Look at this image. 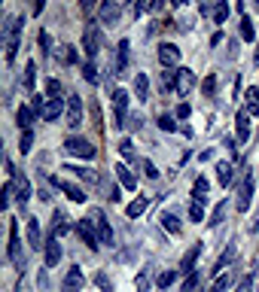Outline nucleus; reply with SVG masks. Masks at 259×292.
I'll return each instance as SVG.
<instances>
[{"instance_id": "19", "label": "nucleus", "mask_w": 259, "mask_h": 292, "mask_svg": "<svg viewBox=\"0 0 259 292\" xmlns=\"http://www.w3.org/2000/svg\"><path fill=\"white\" fill-rule=\"evenodd\" d=\"M116 180H119V183H122V189H128V192H134V189H137V177H134V174H131V168H128V165H122V161L116 165Z\"/></svg>"}, {"instance_id": "41", "label": "nucleus", "mask_w": 259, "mask_h": 292, "mask_svg": "<svg viewBox=\"0 0 259 292\" xmlns=\"http://www.w3.org/2000/svg\"><path fill=\"white\" fill-rule=\"evenodd\" d=\"M229 283H232V277H229V274H220V277L214 280V286H211L208 292H226V289H229Z\"/></svg>"}, {"instance_id": "17", "label": "nucleus", "mask_w": 259, "mask_h": 292, "mask_svg": "<svg viewBox=\"0 0 259 292\" xmlns=\"http://www.w3.org/2000/svg\"><path fill=\"white\" fill-rule=\"evenodd\" d=\"M27 244H31V250H40L43 247V229H40V219L37 216H27Z\"/></svg>"}, {"instance_id": "43", "label": "nucleus", "mask_w": 259, "mask_h": 292, "mask_svg": "<svg viewBox=\"0 0 259 292\" xmlns=\"http://www.w3.org/2000/svg\"><path fill=\"white\" fill-rule=\"evenodd\" d=\"M31 146H34V134H31V128H27V131H21V140H18V149H21V152H31Z\"/></svg>"}, {"instance_id": "6", "label": "nucleus", "mask_w": 259, "mask_h": 292, "mask_svg": "<svg viewBox=\"0 0 259 292\" xmlns=\"http://www.w3.org/2000/svg\"><path fill=\"white\" fill-rule=\"evenodd\" d=\"M177 76H174V91L180 94V98H186L192 88H195V70H189V67H180V70H174Z\"/></svg>"}, {"instance_id": "42", "label": "nucleus", "mask_w": 259, "mask_h": 292, "mask_svg": "<svg viewBox=\"0 0 259 292\" xmlns=\"http://www.w3.org/2000/svg\"><path fill=\"white\" fill-rule=\"evenodd\" d=\"M174 119H177V116L162 113V116H159V128H162V131H174V128H177V122H174Z\"/></svg>"}, {"instance_id": "4", "label": "nucleus", "mask_w": 259, "mask_h": 292, "mask_svg": "<svg viewBox=\"0 0 259 292\" xmlns=\"http://www.w3.org/2000/svg\"><path fill=\"white\" fill-rule=\"evenodd\" d=\"M6 256L15 268H24V256H21V241H18V222L9 219V247H6Z\"/></svg>"}, {"instance_id": "7", "label": "nucleus", "mask_w": 259, "mask_h": 292, "mask_svg": "<svg viewBox=\"0 0 259 292\" xmlns=\"http://www.w3.org/2000/svg\"><path fill=\"white\" fill-rule=\"evenodd\" d=\"M113 113H116V125H128V91L125 88H113Z\"/></svg>"}, {"instance_id": "14", "label": "nucleus", "mask_w": 259, "mask_h": 292, "mask_svg": "<svg viewBox=\"0 0 259 292\" xmlns=\"http://www.w3.org/2000/svg\"><path fill=\"white\" fill-rule=\"evenodd\" d=\"M250 113L247 110H238V116H235V137H238V143H247L250 140Z\"/></svg>"}, {"instance_id": "23", "label": "nucleus", "mask_w": 259, "mask_h": 292, "mask_svg": "<svg viewBox=\"0 0 259 292\" xmlns=\"http://www.w3.org/2000/svg\"><path fill=\"white\" fill-rule=\"evenodd\" d=\"M64 171H73V174H76L79 180H85V183H95V186L101 183V177H98V174H95L92 168H79V165H64Z\"/></svg>"}, {"instance_id": "25", "label": "nucleus", "mask_w": 259, "mask_h": 292, "mask_svg": "<svg viewBox=\"0 0 259 292\" xmlns=\"http://www.w3.org/2000/svg\"><path fill=\"white\" fill-rule=\"evenodd\" d=\"M244 104H247V113H250V116H259V88L250 85V88L244 91Z\"/></svg>"}, {"instance_id": "46", "label": "nucleus", "mask_w": 259, "mask_h": 292, "mask_svg": "<svg viewBox=\"0 0 259 292\" xmlns=\"http://www.w3.org/2000/svg\"><path fill=\"white\" fill-rule=\"evenodd\" d=\"M95 283L101 286V292H113V286H110V280H107V274H95Z\"/></svg>"}, {"instance_id": "52", "label": "nucleus", "mask_w": 259, "mask_h": 292, "mask_svg": "<svg viewBox=\"0 0 259 292\" xmlns=\"http://www.w3.org/2000/svg\"><path fill=\"white\" fill-rule=\"evenodd\" d=\"M223 216H226V204H220V207L214 210V219H211V225H220V222H223Z\"/></svg>"}, {"instance_id": "57", "label": "nucleus", "mask_w": 259, "mask_h": 292, "mask_svg": "<svg viewBox=\"0 0 259 292\" xmlns=\"http://www.w3.org/2000/svg\"><path fill=\"white\" fill-rule=\"evenodd\" d=\"M43 6H46V0H34V15H40V12H43Z\"/></svg>"}, {"instance_id": "47", "label": "nucleus", "mask_w": 259, "mask_h": 292, "mask_svg": "<svg viewBox=\"0 0 259 292\" xmlns=\"http://www.w3.org/2000/svg\"><path fill=\"white\" fill-rule=\"evenodd\" d=\"M140 168H143V174H147L150 180H156V177H159V171H156V165H153V161H140Z\"/></svg>"}, {"instance_id": "10", "label": "nucleus", "mask_w": 259, "mask_h": 292, "mask_svg": "<svg viewBox=\"0 0 259 292\" xmlns=\"http://www.w3.org/2000/svg\"><path fill=\"white\" fill-rule=\"evenodd\" d=\"M119 15H122V9H119L116 0H101V6H98V18H101V24H116Z\"/></svg>"}, {"instance_id": "59", "label": "nucleus", "mask_w": 259, "mask_h": 292, "mask_svg": "<svg viewBox=\"0 0 259 292\" xmlns=\"http://www.w3.org/2000/svg\"><path fill=\"white\" fill-rule=\"evenodd\" d=\"M18 292H27V283H24V280H18Z\"/></svg>"}, {"instance_id": "29", "label": "nucleus", "mask_w": 259, "mask_h": 292, "mask_svg": "<svg viewBox=\"0 0 259 292\" xmlns=\"http://www.w3.org/2000/svg\"><path fill=\"white\" fill-rule=\"evenodd\" d=\"M15 119H18V125H21V131H27V128L34 125V107H18V113H15Z\"/></svg>"}, {"instance_id": "5", "label": "nucleus", "mask_w": 259, "mask_h": 292, "mask_svg": "<svg viewBox=\"0 0 259 292\" xmlns=\"http://www.w3.org/2000/svg\"><path fill=\"white\" fill-rule=\"evenodd\" d=\"M64 149H67L70 155H76V158H89V161L98 155V149H95L85 137H67V140H64Z\"/></svg>"}, {"instance_id": "34", "label": "nucleus", "mask_w": 259, "mask_h": 292, "mask_svg": "<svg viewBox=\"0 0 259 292\" xmlns=\"http://www.w3.org/2000/svg\"><path fill=\"white\" fill-rule=\"evenodd\" d=\"M241 37H244L247 43H253V40H256V30H253V21H250L247 15L241 18Z\"/></svg>"}, {"instance_id": "56", "label": "nucleus", "mask_w": 259, "mask_h": 292, "mask_svg": "<svg viewBox=\"0 0 259 292\" xmlns=\"http://www.w3.org/2000/svg\"><path fill=\"white\" fill-rule=\"evenodd\" d=\"M128 128L137 131V128H140V116H131V119H128Z\"/></svg>"}, {"instance_id": "27", "label": "nucleus", "mask_w": 259, "mask_h": 292, "mask_svg": "<svg viewBox=\"0 0 259 292\" xmlns=\"http://www.w3.org/2000/svg\"><path fill=\"white\" fill-rule=\"evenodd\" d=\"M70 225H67V213L64 210H55V222H52V238H61L64 232H67Z\"/></svg>"}, {"instance_id": "58", "label": "nucleus", "mask_w": 259, "mask_h": 292, "mask_svg": "<svg viewBox=\"0 0 259 292\" xmlns=\"http://www.w3.org/2000/svg\"><path fill=\"white\" fill-rule=\"evenodd\" d=\"M79 6H82V9H85V12H89V9H92V6H95V0H79Z\"/></svg>"}, {"instance_id": "13", "label": "nucleus", "mask_w": 259, "mask_h": 292, "mask_svg": "<svg viewBox=\"0 0 259 292\" xmlns=\"http://www.w3.org/2000/svg\"><path fill=\"white\" fill-rule=\"evenodd\" d=\"M49 183H52L55 189H61L73 204H85V192H82L79 186H73V183H67V180H58V177H55V180H49Z\"/></svg>"}, {"instance_id": "2", "label": "nucleus", "mask_w": 259, "mask_h": 292, "mask_svg": "<svg viewBox=\"0 0 259 292\" xmlns=\"http://www.w3.org/2000/svg\"><path fill=\"white\" fill-rule=\"evenodd\" d=\"M6 174H9V180H12V186H15V201L18 204H27L31 201V180L21 174V171H15V165L12 161H6Z\"/></svg>"}, {"instance_id": "35", "label": "nucleus", "mask_w": 259, "mask_h": 292, "mask_svg": "<svg viewBox=\"0 0 259 292\" xmlns=\"http://www.w3.org/2000/svg\"><path fill=\"white\" fill-rule=\"evenodd\" d=\"M82 76H85V82H92V85H98L101 82V76H98V67L89 61V64H82Z\"/></svg>"}, {"instance_id": "50", "label": "nucleus", "mask_w": 259, "mask_h": 292, "mask_svg": "<svg viewBox=\"0 0 259 292\" xmlns=\"http://www.w3.org/2000/svg\"><path fill=\"white\" fill-rule=\"evenodd\" d=\"M24 88H34V61H31L27 70H24Z\"/></svg>"}, {"instance_id": "18", "label": "nucleus", "mask_w": 259, "mask_h": 292, "mask_svg": "<svg viewBox=\"0 0 259 292\" xmlns=\"http://www.w3.org/2000/svg\"><path fill=\"white\" fill-rule=\"evenodd\" d=\"M82 286H85L82 271H79V268H70V271H67V277H64V283H61V292H79Z\"/></svg>"}, {"instance_id": "63", "label": "nucleus", "mask_w": 259, "mask_h": 292, "mask_svg": "<svg viewBox=\"0 0 259 292\" xmlns=\"http://www.w3.org/2000/svg\"><path fill=\"white\" fill-rule=\"evenodd\" d=\"M256 292H259V289H256Z\"/></svg>"}, {"instance_id": "3", "label": "nucleus", "mask_w": 259, "mask_h": 292, "mask_svg": "<svg viewBox=\"0 0 259 292\" xmlns=\"http://www.w3.org/2000/svg\"><path fill=\"white\" fill-rule=\"evenodd\" d=\"M101 46H104L101 27H98V21H89V24H85V30H82V49H85V55H89V58H98Z\"/></svg>"}, {"instance_id": "32", "label": "nucleus", "mask_w": 259, "mask_h": 292, "mask_svg": "<svg viewBox=\"0 0 259 292\" xmlns=\"http://www.w3.org/2000/svg\"><path fill=\"white\" fill-rule=\"evenodd\" d=\"M226 18H229V0H217V3H214V21L223 24Z\"/></svg>"}, {"instance_id": "62", "label": "nucleus", "mask_w": 259, "mask_h": 292, "mask_svg": "<svg viewBox=\"0 0 259 292\" xmlns=\"http://www.w3.org/2000/svg\"><path fill=\"white\" fill-rule=\"evenodd\" d=\"M256 3H259V0H256Z\"/></svg>"}, {"instance_id": "9", "label": "nucleus", "mask_w": 259, "mask_h": 292, "mask_svg": "<svg viewBox=\"0 0 259 292\" xmlns=\"http://www.w3.org/2000/svg\"><path fill=\"white\" fill-rule=\"evenodd\" d=\"M73 229H76V235L85 241V247H89V250H98V244H101V241H98V232H95V222H92V216H89V219H79Z\"/></svg>"}, {"instance_id": "20", "label": "nucleus", "mask_w": 259, "mask_h": 292, "mask_svg": "<svg viewBox=\"0 0 259 292\" xmlns=\"http://www.w3.org/2000/svg\"><path fill=\"white\" fill-rule=\"evenodd\" d=\"M43 259H46V268H55L61 262V244H58V238H49V244L43 250Z\"/></svg>"}, {"instance_id": "24", "label": "nucleus", "mask_w": 259, "mask_h": 292, "mask_svg": "<svg viewBox=\"0 0 259 292\" xmlns=\"http://www.w3.org/2000/svg\"><path fill=\"white\" fill-rule=\"evenodd\" d=\"M235 256H238V247H235V244H229V247H226V253L217 259V265H214V274H220L223 268H229V265L235 262Z\"/></svg>"}, {"instance_id": "39", "label": "nucleus", "mask_w": 259, "mask_h": 292, "mask_svg": "<svg viewBox=\"0 0 259 292\" xmlns=\"http://www.w3.org/2000/svg\"><path fill=\"white\" fill-rule=\"evenodd\" d=\"M58 58H61L64 64H76V61H79V58H76V52H73L70 46H61V49H58Z\"/></svg>"}, {"instance_id": "53", "label": "nucleus", "mask_w": 259, "mask_h": 292, "mask_svg": "<svg viewBox=\"0 0 259 292\" xmlns=\"http://www.w3.org/2000/svg\"><path fill=\"white\" fill-rule=\"evenodd\" d=\"M137 292H150V277L147 274H137Z\"/></svg>"}, {"instance_id": "60", "label": "nucleus", "mask_w": 259, "mask_h": 292, "mask_svg": "<svg viewBox=\"0 0 259 292\" xmlns=\"http://www.w3.org/2000/svg\"><path fill=\"white\" fill-rule=\"evenodd\" d=\"M253 229H259V210H256V219H253Z\"/></svg>"}, {"instance_id": "8", "label": "nucleus", "mask_w": 259, "mask_h": 292, "mask_svg": "<svg viewBox=\"0 0 259 292\" xmlns=\"http://www.w3.org/2000/svg\"><path fill=\"white\" fill-rule=\"evenodd\" d=\"M92 222H95V232H98V241L110 247V244H113V225H110V219H107V216H104L101 210H95V213H92Z\"/></svg>"}, {"instance_id": "37", "label": "nucleus", "mask_w": 259, "mask_h": 292, "mask_svg": "<svg viewBox=\"0 0 259 292\" xmlns=\"http://www.w3.org/2000/svg\"><path fill=\"white\" fill-rule=\"evenodd\" d=\"M174 280H177V271H162V274L156 277V286H159V289H168Z\"/></svg>"}, {"instance_id": "44", "label": "nucleus", "mask_w": 259, "mask_h": 292, "mask_svg": "<svg viewBox=\"0 0 259 292\" xmlns=\"http://www.w3.org/2000/svg\"><path fill=\"white\" fill-rule=\"evenodd\" d=\"M189 216H192V222H202V219H205V207H202L198 201H192V204H189Z\"/></svg>"}, {"instance_id": "28", "label": "nucleus", "mask_w": 259, "mask_h": 292, "mask_svg": "<svg viewBox=\"0 0 259 292\" xmlns=\"http://www.w3.org/2000/svg\"><path fill=\"white\" fill-rule=\"evenodd\" d=\"M134 94H137L140 101H147V94H150V79H147V73H137V76H134Z\"/></svg>"}, {"instance_id": "55", "label": "nucleus", "mask_w": 259, "mask_h": 292, "mask_svg": "<svg viewBox=\"0 0 259 292\" xmlns=\"http://www.w3.org/2000/svg\"><path fill=\"white\" fill-rule=\"evenodd\" d=\"M165 9V0H150V12H162Z\"/></svg>"}, {"instance_id": "40", "label": "nucleus", "mask_w": 259, "mask_h": 292, "mask_svg": "<svg viewBox=\"0 0 259 292\" xmlns=\"http://www.w3.org/2000/svg\"><path fill=\"white\" fill-rule=\"evenodd\" d=\"M61 91H64V85L58 79H49L46 82V98H61Z\"/></svg>"}, {"instance_id": "26", "label": "nucleus", "mask_w": 259, "mask_h": 292, "mask_svg": "<svg viewBox=\"0 0 259 292\" xmlns=\"http://www.w3.org/2000/svg\"><path fill=\"white\" fill-rule=\"evenodd\" d=\"M232 177H235V168H232L229 161H220V165H217V180H220V186H229Z\"/></svg>"}, {"instance_id": "12", "label": "nucleus", "mask_w": 259, "mask_h": 292, "mask_svg": "<svg viewBox=\"0 0 259 292\" xmlns=\"http://www.w3.org/2000/svg\"><path fill=\"white\" fill-rule=\"evenodd\" d=\"M67 125L70 128H79L82 125V98L79 94H70L67 98Z\"/></svg>"}, {"instance_id": "1", "label": "nucleus", "mask_w": 259, "mask_h": 292, "mask_svg": "<svg viewBox=\"0 0 259 292\" xmlns=\"http://www.w3.org/2000/svg\"><path fill=\"white\" fill-rule=\"evenodd\" d=\"M21 30H24V18H21V15L9 18V24H6V30H3V43H6V61H9V64L15 61V55H18V49H21Z\"/></svg>"}, {"instance_id": "21", "label": "nucleus", "mask_w": 259, "mask_h": 292, "mask_svg": "<svg viewBox=\"0 0 259 292\" xmlns=\"http://www.w3.org/2000/svg\"><path fill=\"white\" fill-rule=\"evenodd\" d=\"M198 256H202V244H195V247L183 256V262H180V274H186V277H189V274H195V268H192V265L198 262Z\"/></svg>"}, {"instance_id": "16", "label": "nucleus", "mask_w": 259, "mask_h": 292, "mask_svg": "<svg viewBox=\"0 0 259 292\" xmlns=\"http://www.w3.org/2000/svg\"><path fill=\"white\" fill-rule=\"evenodd\" d=\"M61 113H67L64 98H49V101H46V110H43V119H46V122H55Z\"/></svg>"}, {"instance_id": "38", "label": "nucleus", "mask_w": 259, "mask_h": 292, "mask_svg": "<svg viewBox=\"0 0 259 292\" xmlns=\"http://www.w3.org/2000/svg\"><path fill=\"white\" fill-rule=\"evenodd\" d=\"M119 155L128 158V161H137V155H134V143H131V140H122V143H119Z\"/></svg>"}, {"instance_id": "54", "label": "nucleus", "mask_w": 259, "mask_h": 292, "mask_svg": "<svg viewBox=\"0 0 259 292\" xmlns=\"http://www.w3.org/2000/svg\"><path fill=\"white\" fill-rule=\"evenodd\" d=\"M31 107H34V113H40V116H43V110H46V104H43V98H40V94H34Z\"/></svg>"}, {"instance_id": "11", "label": "nucleus", "mask_w": 259, "mask_h": 292, "mask_svg": "<svg viewBox=\"0 0 259 292\" xmlns=\"http://www.w3.org/2000/svg\"><path fill=\"white\" fill-rule=\"evenodd\" d=\"M159 61L165 64V70L177 67V64H180V49H177L174 43H159Z\"/></svg>"}, {"instance_id": "30", "label": "nucleus", "mask_w": 259, "mask_h": 292, "mask_svg": "<svg viewBox=\"0 0 259 292\" xmlns=\"http://www.w3.org/2000/svg\"><path fill=\"white\" fill-rule=\"evenodd\" d=\"M162 225H165V229H168L171 235H180V232H183V225H180V219H177V216H174L171 210H165V213H162Z\"/></svg>"}, {"instance_id": "48", "label": "nucleus", "mask_w": 259, "mask_h": 292, "mask_svg": "<svg viewBox=\"0 0 259 292\" xmlns=\"http://www.w3.org/2000/svg\"><path fill=\"white\" fill-rule=\"evenodd\" d=\"M235 292H253V277L247 274V277H244V280H241V283L235 286Z\"/></svg>"}, {"instance_id": "45", "label": "nucleus", "mask_w": 259, "mask_h": 292, "mask_svg": "<svg viewBox=\"0 0 259 292\" xmlns=\"http://www.w3.org/2000/svg\"><path fill=\"white\" fill-rule=\"evenodd\" d=\"M195 289H198V274H189L183 280V292H195Z\"/></svg>"}, {"instance_id": "51", "label": "nucleus", "mask_w": 259, "mask_h": 292, "mask_svg": "<svg viewBox=\"0 0 259 292\" xmlns=\"http://www.w3.org/2000/svg\"><path fill=\"white\" fill-rule=\"evenodd\" d=\"M174 116H177V119H189V116H192V110H189V104H180V107L174 110Z\"/></svg>"}, {"instance_id": "15", "label": "nucleus", "mask_w": 259, "mask_h": 292, "mask_svg": "<svg viewBox=\"0 0 259 292\" xmlns=\"http://www.w3.org/2000/svg\"><path fill=\"white\" fill-rule=\"evenodd\" d=\"M253 189H256V183H253V177L247 174V180H244V186H241V192H238V201H235V207H238L241 213L250 207V201H253Z\"/></svg>"}, {"instance_id": "61", "label": "nucleus", "mask_w": 259, "mask_h": 292, "mask_svg": "<svg viewBox=\"0 0 259 292\" xmlns=\"http://www.w3.org/2000/svg\"><path fill=\"white\" fill-rule=\"evenodd\" d=\"M171 3H174V6H183V3H186V0H171Z\"/></svg>"}, {"instance_id": "49", "label": "nucleus", "mask_w": 259, "mask_h": 292, "mask_svg": "<svg viewBox=\"0 0 259 292\" xmlns=\"http://www.w3.org/2000/svg\"><path fill=\"white\" fill-rule=\"evenodd\" d=\"M40 46H43V52L49 55V49H52V37H49L46 30H40Z\"/></svg>"}, {"instance_id": "22", "label": "nucleus", "mask_w": 259, "mask_h": 292, "mask_svg": "<svg viewBox=\"0 0 259 292\" xmlns=\"http://www.w3.org/2000/svg\"><path fill=\"white\" fill-rule=\"evenodd\" d=\"M147 207H150V198H147V195H140V198H134V201L125 207V216H128V219H137L140 213H147Z\"/></svg>"}, {"instance_id": "36", "label": "nucleus", "mask_w": 259, "mask_h": 292, "mask_svg": "<svg viewBox=\"0 0 259 292\" xmlns=\"http://www.w3.org/2000/svg\"><path fill=\"white\" fill-rule=\"evenodd\" d=\"M214 91H217V76H214V73H208V76H205V82H202V94H205V98H214Z\"/></svg>"}, {"instance_id": "31", "label": "nucleus", "mask_w": 259, "mask_h": 292, "mask_svg": "<svg viewBox=\"0 0 259 292\" xmlns=\"http://www.w3.org/2000/svg\"><path fill=\"white\" fill-rule=\"evenodd\" d=\"M192 195H195V201H198V204H205V201H208V180H205V177H198V180H195Z\"/></svg>"}, {"instance_id": "33", "label": "nucleus", "mask_w": 259, "mask_h": 292, "mask_svg": "<svg viewBox=\"0 0 259 292\" xmlns=\"http://www.w3.org/2000/svg\"><path fill=\"white\" fill-rule=\"evenodd\" d=\"M116 67H119V73L128 67V40H122V43H119V52H116Z\"/></svg>"}]
</instances>
